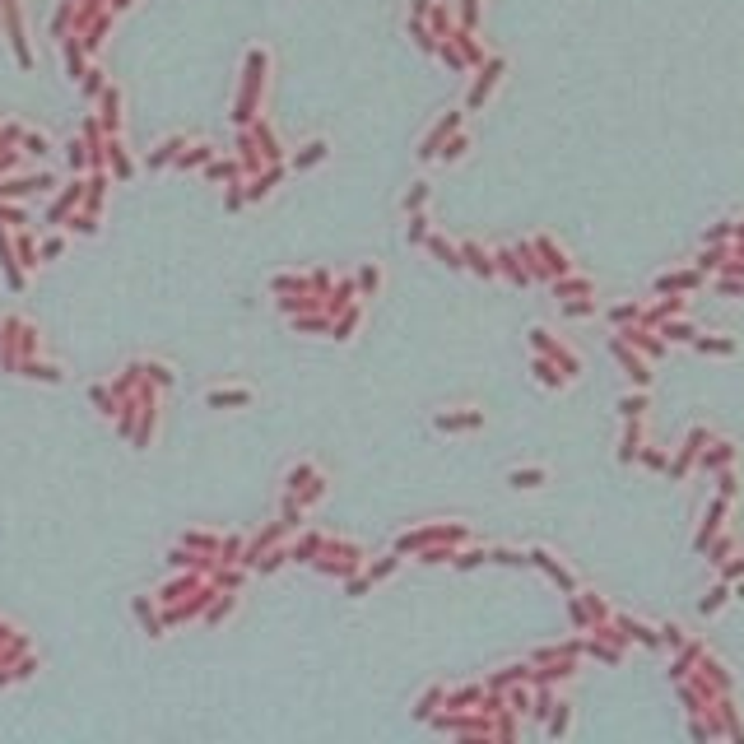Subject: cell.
I'll return each instance as SVG.
<instances>
[{
  "label": "cell",
  "mask_w": 744,
  "mask_h": 744,
  "mask_svg": "<svg viewBox=\"0 0 744 744\" xmlns=\"http://www.w3.org/2000/svg\"><path fill=\"white\" fill-rule=\"evenodd\" d=\"M84 93H103V75H98V70H84Z\"/></svg>",
  "instance_id": "1"
}]
</instances>
